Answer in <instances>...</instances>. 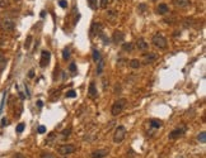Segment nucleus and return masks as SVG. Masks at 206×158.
I'll list each match as a JSON object with an SVG mask.
<instances>
[{
    "instance_id": "nucleus-6",
    "label": "nucleus",
    "mask_w": 206,
    "mask_h": 158,
    "mask_svg": "<svg viewBox=\"0 0 206 158\" xmlns=\"http://www.w3.org/2000/svg\"><path fill=\"white\" fill-rule=\"evenodd\" d=\"M184 130H186V128H177V129H174V130H172L169 133V139H177V138H179V137H182L184 134Z\"/></svg>"
},
{
    "instance_id": "nucleus-4",
    "label": "nucleus",
    "mask_w": 206,
    "mask_h": 158,
    "mask_svg": "<svg viewBox=\"0 0 206 158\" xmlns=\"http://www.w3.org/2000/svg\"><path fill=\"white\" fill-rule=\"evenodd\" d=\"M76 149V147L74 144H62L57 148V152L61 154V156H68V154L74 153Z\"/></svg>"
},
{
    "instance_id": "nucleus-31",
    "label": "nucleus",
    "mask_w": 206,
    "mask_h": 158,
    "mask_svg": "<svg viewBox=\"0 0 206 158\" xmlns=\"http://www.w3.org/2000/svg\"><path fill=\"white\" fill-rule=\"evenodd\" d=\"M70 132H71V129H70V128H69V129H65V130L62 132V137H64V138L69 137V135H70Z\"/></svg>"
},
{
    "instance_id": "nucleus-14",
    "label": "nucleus",
    "mask_w": 206,
    "mask_h": 158,
    "mask_svg": "<svg viewBox=\"0 0 206 158\" xmlns=\"http://www.w3.org/2000/svg\"><path fill=\"white\" fill-rule=\"evenodd\" d=\"M97 89H96V83L94 82H90V85H89V95L92 97H96L97 96Z\"/></svg>"
},
{
    "instance_id": "nucleus-26",
    "label": "nucleus",
    "mask_w": 206,
    "mask_h": 158,
    "mask_svg": "<svg viewBox=\"0 0 206 158\" xmlns=\"http://www.w3.org/2000/svg\"><path fill=\"white\" fill-rule=\"evenodd\" d=\"M88 5L92 9H96L97 8V0H88Z\"/></svg>"
},
{
    "instance_id": "nucleus-21",
    "label": "nucleus",
    "mask_w": 206,
    "mask_h": 158,
    "mask_svg": "<svg viewBox=\"0 0 206 158\" xmlns=\"http://www.w3.org/2000/svg\"><path fill=\"white\" fill-rule=\"evenodd\" d=\"M122 50H124L125 52H131L132 51V43H124L122 44Z\"/></svg>"
},
{
    "instance_id": "nucleus-19",
    "label": "nucleus",
    "mask_w": 206,
    "mask_h": 158,
    "mask_svg": "<svg viewBox=\"0 0 206 158\" xmlns=\"http://www.w3.org/2000/svg\"><path fill=\"white\" fill-rule=\"evenodd\" d=\"M197 140L200 143H205L206 142V132H200V134L197 135Z\"/></svg>"
},
{
    "instance_id": "nucleus-23",
    "label": "nucleus",
    "mask_w": 206,
    "mask_h": 158,
    "mask_svg": "<svg viewBox=\"0 0 206 158\" xmlns=\"http://www.w3.org/2000/svg\"><path fill=\"white\" fill-rule=\"evenodd\" d=\"M40 158H56V157H55L52 153H48V152H42V153H41V156H40Z\"/></svg>"
},
{
    "instance_id": "nucleus-9",
    "label": "nucleus",
    "mask_w": 206,
    "mask_h": 158,
    "mask_svg": "<svg viewBox=\"0 0 206 158\" xmlns=\"http://www.w3.org/2000/svg\"><path fill=\"white\" fill-rule=\"evenodd\" d=\"M108 153H110L108 149H97L92 152V158H104Z\"/></svg>"
},
{
    "instance_id": "nucleus-32",
    "label": "nucleus",
    "mask_w": 206,
    "mask_h": 158,
    "mask_svg": "<svg viewBox=\"0 0 206 158\" xmlns=\"http://www.w3.org/2000/svg\"><path fill=\"white\" fill-rule=\"evenodd\" d=\"M45 132H46V126H45V125H40V126H38V133H40V134H43Z\"/></svg>"
},
{
    "instance_id": "nucleus-25",
    "label": "nucleus",
    "mask_w": 206,
    "mask_h": 158,
    "mask_svg": "<svg viewBox=\"0 0 206 158\" xmlns=\"http://www.w3.org/2000/svg\"><path fill=\"white\" fill-rule=\"evenodd\" d=\"M24 126H26V125H24L23 123H20V124H18V125H17V128H15L17 133H22V132L24 130Z\"/></svg>"
},
{
    "instance_id": "nucleus-10",
    "label": "nucleus",
    "mask_w": 206,
    "mask_h": 158,
    "mask_svg": "<svg viewBox=\"0 0 206 158\" xmlns=\"http://www.w3.org/2000/svg\"><path fill=\"white\" fill-rule=\"evenodd\" d=\"M169 12V8L167 4H159L158 8H156V13L159 14V15H164V14H167Z\"/></svg>"
},
{
    "instance_id": "nucleus-15",
    "label": "nucleus",
    "mask_w": 206,
    "mask_h": 158,
    "mask_svg": "<svg viewBox=\"0 0 206 158\" xmlns=\"http://www.w3.org/2000/svg\"><path fill=\"white\" fill-rule=\"evenodd\" d=\"M128 65H130V67H131V68H139V67L141 66V63H140V61H139V59L134 58V59H131Z\"/></svg>"
},
{
    "instance_id": "nucleus-33",
    "label": "nucleus",
    "mask_w": 206,
    "mask_h": 158,
    "mask_svg": "<svg viewBox=\"0 0 206 158\" xmlns=\"http://www.w3.org/2000/svg\"><path fill=\"white\" fill-rule=\"evenodd\" d=\"M59 5H60L61 8H66V6H68V1H66V0H60V1H59Z\"/></svg>"
},
{
    "instance_id": "nucleus-37",
    "label": "nucleus",
    "mask_w": 206,
    "mask_h": 158,
    "mask_svg": "<svg viewBox=\"0 0 206 158\" xmlns=\"http://www.w3.org/2000/svg\"><path fill=\"white\" fill-rule=\"evenodd\" d=\"M37 105H38V108H42V106H43V103H42L41 100H38V101H37Z\"/></svg>"
},
{
    "instance_id": "nucleus-3",
    "label": "nucleus",
    "mask_w": 206,
    "mask_h": 158,
    "mask_svg": "<svg viewBox=\"0 0 206 158\" xmlns=\"http://www.w3.org/2000/svg\"><path fill=\"white\" fill-rule=\"evenodd\" d=\"M152 43L154 44L156 48H160V50H162V48H165V47H167V39L162 36V34H159V33H158V34H155V36L153 37Z\"/></svg>"
},
{
    "instance_id": "nucleus-35",
    "label": "nucleus",
    "mask_w": 206,
    "mask_h": 158,
    "mask_svg": "<svg viewBox=\"0 0 206 158\" xmlns=\"http://www.w3.org/2000/svg\"><path fill=\"white\" fill-rule=\"evenodd\" d=\"M6 124H8V119H6V118H3V119H1V124H0V125H1V126H5Z\"/></svg>"
},
{
    "instance_id": "nucleus-38",
    "label": "nucleus",
    "mask_w": 206,
    "mask_h": 158,
    "mask_svg": "<svg viewBox=\"0 0 206 158\" xmlns=\"http://www.w3.org/2000/svg\"><path fill=\"white\" fill-rule=\"evenodd\" d=\"M33 76H34V72H33V70H31L29 73H28V77H31V79H32Z\"/></svg>"
},
{
    "instance_id": "nucleus-24",
    "label": "nucleus",
    "mask_w": 206,
    "mask_h": 158,
    "mask_svg": "<svg viewBox=\"0 0 206 158\" xmlns=\"http://www.w3.org/2000/svg\"><path fill=\"white\" fill-rule=\"evenodd\" d=\"M110 3H111V0H101V8H103V9L108 8Z\"/></svg>"
},
{
    "instance_id": "nucleus-7",
    "label": "nucleus",
    "mask_w": 206,
    "mask_h": 158,
    "mask_svg": "<svg viewBox=\"0 0 206 158\" xmlns=\"http://www.w3.org/2000/svg\"><path fill=\"white\" fill-rule=\"evenodd\" d=\"M1 27H3V29H4V30L10 32V30L14 29L15 24H14V22H13L12 19H4V20H3V23H1Z\"/></svg>"
},
{
    "instance_id": "nucleus-8",
    "label": "nucleus",
    "mask_w": 206,
    "mask_h": 158,
    "mask_svg": "<svg viewBox=\"0 0 206 158\" xmlns=\"http://www.w3.org/2000/svg\"><path fill=\"white\" fill-rule=\"evenodd\" d=\"M124 38H125V34H124V32L122 30H115V33H113V36H112V41L115 42V43H121L122 41H124Z\"/></svg>"
},
{
    "instance_id": "nucleus-40",
    "label": "nucleus",
    "mask_w": 206,
    "mask_h": 158,
    "mask_svg": "<svg viewBox=\"0 0 206 158\" xmlns=\"http://www.w3.org/2000/svg\"><path fill=\"white\" fill-rule=\"evenodd\" d=\"M152 1H156V0H152Z\"/></svg>"
},
{
    "instance_id": "nucleus-12",
    "label": "nucleus",
    "mask_w": 206,
    "mask_h": 158,
    "mask_svg": "<svg viewBox=\"0 0 206 158\" xmlns=\"http://www.w3.org/2000/svg\"><path fill=\"white\" fill-rule=\"evenodd\" d=\"M174 4L178 8H186V6L190 5V0H174Z\"/></svg>"
},
{
    "instance_id": "nucleus-16",
    "label": "nucleus",
    "mask_w": 206,
    "mask_h": 158,
    "mask_svg": "<svg viewBox=\"0 0 206 158\" xmlns=\"http://www.w3.org/2000/svg\"><path fill=\"white\" fill-rule=\"evenodd\" d=\"M154 59H156V55H153V53L146 55V56H145V61H144V63H145V65H148V63H150V62L154 61Z\"/></svg>"
},
{
    "instance_id": "nucleus-18",
    "label": "nucleus",
    "mask_w": 206,
    "mask_h": 158,
    "mask_svg": "<svg viewBox=\"0 0 206 158\" xmlns=\"http://www.w3.org/2000/svg\"><path fill=\"white\" fill-rule=\"evenodd\" d=\"M62 58H64L65 61H68V59L70 58V50H69L68 47L64 48V51H62Z\"/></svg>"
},
{
    "instance_id": "nucleus-28",
    "label": "nucleus",
    "mask_w": 206,
    "mask_h": 158,
    "mask_svg": "<svg viewBox=\"0 0 206 158\" xmlns=\"http://www.w3.org/2000/svg\"><path fill=\"white\" fill-rule=\"evenodd\" d=\"M69 70H70L71 73H75V72H76V65H75L74 62L70 63V66H69Z\"/></svg>"
},
{
    "instance_id": "nucleus-34",
    "label": "nucleus",
    "mask_w": 206,
    "mask_h": 158,
    "mask_svg": "<svg viewBox=\"0 0 206 158\" xmlns=\"http://www.w3.org/2000/svg\"><path fill=\"white\" fill-rule=\"evenodd\" d=\"M145 9H146V5L145 4H140L139 5V10L142 13V12H145Z\"/></svg>"
},
{
    "instance_id": "nucleus-20",
    "label": "nucleus",
    "mask_w": 206,
    "mask_h": 158,
    "mask_svg": "<svg viewBox=\"0 0 206 158\" xmlns=\"http://www.w3.org/2000/svg\"><path fill=\"white\" fill-rule=\"evenodd\" d=\"M103 66H104V62H103V59L101 58L98 61V67H97V73H98V75H101V73L103 72Z\"/></svg>"
},
{
    "instance_id": "nucleus-13",
    "label": "nucleus",
    "mask_w": 206,
    "mask_h": 158,
    "mask_svg": "<svg viewBox=\"0 0 206 158\" xmlns=\"http://www.w3.org/2000/svg\"><path fill=\"white\" fill-rule=\"evenodd\" d=\"M150 125H152V128L158 129L163 125V123H162V120H159V119H152V120H150Z\"/></svg>"
},
{
    "instance_id": "nucleus-39",
    "label": "nucleus",
    "mask_w": 206,
    "mask_h": 158,
    "mask_svg": "<svg viewBox=\"0 0 206 158\" xmlns=\"http://www.w3.org/2000/svg\"><path fill=\"white\" fill-rule=\"evenodd\" d=\"M14 1H17V3H18V1H20V0H14Z\"/></svg>"
},
{
    "instance_id": "nucleus-5",
    "label": "nucleus",
    "mask_w": 206,
    "mask_h": 158,
    "mask_svg": "<svg viewBox=\"0 0 206 158\" xmlns=\"http://www.w3.org/2000/svg\"><path fill=\"white\" fill-rule=\"evenodd\" d=\"M50 58H51L50 51H42V53H41V62H40L41 67H46L50 63Z\"/></svg>"
},
{
    "instance_id": "nucleus-11",
    "label": "nucleus",
    "mask_w": 206,
    "mask_h": 158,
    "mask_svg": "<svg viewBox=\"0 0 206 158\" xmlns=\"http://www.w3.org/2000/svg\"><path fill=\"white\" fill-rule=\"evenodd\" d=\"M136 46H138V48H139V51H145V50H148V47H149V44L146 43V42L144 39H138V42H136Z\"/></svg>"
},
{
    "instance_id": "nucleus-2",
    "label": "nucleus",
    "mask_w": 206,
    "mask_h": 158,
    "mask_svg": "<svg viewBox=\"0 0 206 158\" xmlns=\"http://www.w3.org/2000/svg\"><path fill=\"white\" fill-rule=\"evenodd\" d=\"M125 135H126V128L122 125H118L115 130L113 134V142L115 143H121L122 140L125 139Z\"/></svg>"
},
{
    "instance_id": "nucleus-30",
    "label": "nucleus",
    "mask_w": 206,
    "mask_h": 158,
    "mask_svg": "<svg viewBox=\"0 0 206 158\" xmlns=\"http://www.w3.org/2000/svg\"><path fill=\"white\" fill-rule=\"evenodd\" d=\"M75 96H76V92L74 90H70L66 92V97H75Z\"/></svg>"
},
{
    "instance_id": "nucleus-22",
    "label": "nucleus",
    "mask_w": 206,
    "mask_h": 158,
    "mask_svg": "<svg viewBox=\"0 0 206 158\" xmlns=\"http://www.w3.org/2000/svg\"><path fill=\"white\" fill-rule=\"evenodd\" d=\"M5 65H6V59H5L4 56L0 53V70L4 68V67H5Z\"/></svg>"
},
{
    "instance_id": "nucleus-17",
    "label": "nucleus",
    "mask_w": 206,
    "mask_h": 158,
    "mask_svg": "<svg viewBox=\"0 0 206 158\" xmlns=\"http://www.w3.org/2000/svg\"><path fill=\"white\" fill-rule=\"evenodd\" d=\"M101 58H102V57H101V52L94 48V50H93V61L94 62H98Z\"/></svg>"
},
{
    "instance_id": "nucleus-29",
    "label": "nucleus",
    "mask_w": 206,
    "mask_h": 158,
    "mask_svg": "<svg viewBox=\"0 0 206 158\" xmlns=\"http://www.w3.org/2000/svg\"><path fill=\"white\" fill-rule=\"evenodd\" d=\"M9 6V0H1L0 1V8H6Z\"/></svg>"
},
{
    "instance_id": "nucleus-1",
    "label": "nucleus",
    "mask_w": 206,
    "mask_h": 158,
    "mask_svg": "<svg viewBox=\"0 0 206 158\" xmlns=\"http://www.w3.org/2000/svg\"><path fill=\"white\" fill-rule=\"evenodd\" d=\"M126 99H118L116 103L112 105V109H111V113H112L113 117H117L118 114H121L124 111L125 106H126Z\"/></svg>"
},
{
    "instance_id": "nucleus-36",
    "label": "nucleus",
    "mask_w": 206,
    "mask_h": 158,
    "mask_svg": "<svg viewBox=\"0 0 206 158\" xmlns=\"http://www.w3.org/2000/svg\"><path fill=\"white\" fill-rule=\"evenodd\" d=\"M13 158H26V157H24L23 154H20V153H17V154H14V157H13Z\"/></svg>"
},
{
    "instance_id": "nucleus-27",
    "label": "nucleus",
    "mask_w": 206,
    "mask_h": 158,
    "mask_svg": "<svg viewBox=\"0 0 206 158\" xmlns=\"http://www.w3.org/2000/svg\"><path fill=\"white\" fill-rule=\"evenodd\" d=\"M31 42H32V36H28V37H27V39H26V43H24V47H26V48H29Z\"/></svg>"
}]
</instances>
